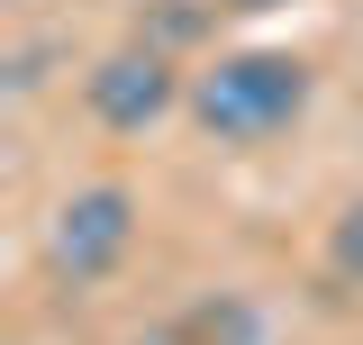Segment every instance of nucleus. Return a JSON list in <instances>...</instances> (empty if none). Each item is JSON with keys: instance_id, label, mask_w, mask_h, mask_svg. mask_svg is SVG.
I'll use <instances>...</instances> for the list:
<instances>
[{"instance_id": "1", "label": "nucleus", "mask_w": 363, "mask_h": 345, "mask_svg": "<svg viewBox=\"0 0 363 345\" xmlns=\"http://www.w3.org/2000/svg\"><path fill=\"white\" fill-rule=\"evenodd\" d=\"M309 55L291 45H227L209 64H191V128L209 146H272L281 128H300L309 109Z\"/></svg>"}, {"instance_id": "2", "label": "nucleus", "mask_w": 363, "mask_h": 345, "mask_svg": "<svg viewBox=\"0 0 363 345\" xmlns=\"http://www.w3.org/2000/svg\"><path fill=\"white\" fill-rule=\"evenodd\" d=\"M128 255H136V191L128 182H82V191H64L55 218H45V236H37V263H45V282H55L64 300L100 291Z\"/></svg>"}, {"instance_id": "3", "label": "nucleus", "mask_w": 363, "mask_h": 345, "mask_svg": "<svg viewBox=\"0 0 363 345\" xmlns=\"http://www.w3.org/2000/svg\"><path fill=\"white\" fill-rule=\"evenodd\" d=\"M82 109H91V128H109V136H145L173 109H191V73H182V55L128 37L82 73Z\"/></svg>"}, {"instance_id": "4", "label": "nucleus", "mask_w": 363, "mask_h": 345, "mask_svg": "<svg viewBox=\"0 0 363 345\" xmlns=\"http://www.w3.org/2000/svg\"><path fill=\"white\" fill-rule=\"evenodd\" d=\"M173 345H264V309L245 291H209L173 318Z\"/></svg>"}, {"instance_id": "5", "label": "nucleus", "mask_w": 363, "mask_h": 345, "mask_svg": "<svg viewBox=\"0 0 363 345\" xmlns=\"http://www.w3.org/2000/svg\"><path fill=\"white\" fill-rule=\"evenodd\" d=\"M209 28H218V9H209V0H145V28H136V37L164 45V55H191Z\"/></svg>"}, {"instance_id": "6", "label": "nucleus", "mask_w": 363, "mask_h": 345, "mask_svg": "<svg viewBox=\"0 0 363 345\" xmlns=\"http://www.w3.org/2000/svg\"><path fill=\"white\" fill-rule=\"evenodd\" d=\"M327 273H336L345 291H363V191L336 209V227H327Z\"/></svg>"}, {"instance_id": "7", "label": "nucleus", "mask_w": 363, "mask_h": 345, "mask_svg": "<svg viewBox=\"0 0 363 345\" xmlns=\"http://www.w3.org/2000/svg\"><path fill=\"white\" fill-rule=\"evenodd\" d=\"M45 64H55V45L28 37L18 55H9V100H37V91H45Z\"/></svg>"}, {"instance_id": "8", "label": "nucleus", "mask_w": 363, "mask_h": 345, "mask_svg": "<svg viewBox=\"0 0 363 345\" xmlns=\"http://www.w3.org/2000/svg\"><path fill=\"white\" fill-rule=\"evenodd\" d=\"M218 9H291V0H218Z\"/></svg>"}]
</instances>
